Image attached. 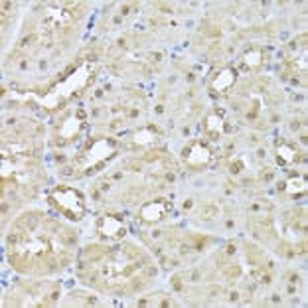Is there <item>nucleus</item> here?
<instances>
[{
  "mask_svg": "<svg viewBox=\"0 0 308 308\" xmlns=\"http://www.w3.org/2000/svg\"><path fill=\"white\" fill-rule=\"evenodd\" d=\"M50 201L59 210V214L67 216L69 220H81L85 214L83 197L79 192H75L73 188L67 186H59L52 192Z\"/></svg>",
  "mask_w": 308,
  "mask_h": 308,
  "instance_id": "obj_1",
  "label": "nucleus"
},
{
  "mask_svg": "<svg viewBox=\"0 0 308 308\" xmlns=\"http://www.w3.org/2000/svg\"><path fill=\"white\" fill-rule=\"evenodd\" d=\"M99 233L105 237H121L125 233V225L121 224V220H117L113 216H105L99 222Z\"/></svg>",
  "mask_w": 308,
  "mask_h": 308,
  "instance_id": "obj_4",
  "label": "nucleus"
},
{
  "mask_svg": "<svg viewBox=\"0 0 308 308\" xmlns=\"http://www.w3.org/2000/svg\"><path fill=\"white\" fill-rule=\"evenodd\" d=\"M79 121H75V119H69V121H65V125L61 127V137L63 139H71V137H75V133L79 131Z\"/></svg>",
  "mask_w": 308,
  "mask_h": 308,
  "instance_id": "obj_10",
  "label": "nucleus"
},
{
  "mask_svg": "<svg viewBox=\"0 0 308 308\" xmlns=\"http://www.w3.org/2000/svg\"><path fill=\"white\" fill-rule=\"evenodd\" d=\"M286 194H290V196H296V194H302L304 190H306V180L304 178H292V180H288L286 182Z\"/></svg>",
  "mask_w": 308,
  "mask_h": 308,
  "instance_id": "obj_8",
  "label": "nucleus"
},
{
  "mask_svg": "<svg viewBox=\"0 0 308 308\" xmlns=\"http://www.w3.org/2000/svg\"><path fill=\"white\" fill-rule=\"evenodd\" d=\"M279 160L282 164H288V162H294L296 160V150L290 146V144H286V142H282L279 146Z\"/></svg>",
  "mask_w": 308,
  "mask_h": 308,
  "instance_id": "obj_9",
  "label": "nucleus"
},
{
  "mask_svg": "<svg viewBox=\"0 0 308 308\" xmlns=\"http://www.w3.org/2000/svg\"><path fill=\"white\" fill-rule=\"evenodd\" d=\"M113 154V146L107 142V140H99V142H95L93 146H91V150L85 154V164L87 166H93V164H97L99 160H105V158H109Z\"/></svg>",
  "mask_w": 308,
  "mask_h": 308,
  "instance_id": "obj_3",
  "label": "nucleus"
},
{
  "mask_svg": "<svg viewBox=\"0 0 308 308\" xmlns=\"http://www.w3.org/2000/svg\"><path fill=\"white\" fill-rule=\"evenodd\" d=\"M233 79H235V73H233L231 69H224V71L218 75V79H216L214 87H216L218 91H227L229 85L233 83Z\"/></svg>",
  "mask_w": 308,
  "mask_h": 308,
  "instance_id": "obj_7",
  "label": "nucleus"
},
{
  "mask_svg": "<svg viewBox=\"0 0 308 308\" xmlns=\"http://www.w3.org/2000/svg\"><path fill=\"white\" fill-rule=\"evenodd\" d=\"M206 131L216 139V137H220L222 133H224V121L218 117V115H212V117H208V121H206Z\"/></svg>",
  "mask_w": 308,
  "mask_h": 308,
  "instance_id": "obj_6",
  "label": "nucleus"
},
{
  "mask_svg": "<svg viewBox=\"0 0 308 308\" xmlns=\"http://www.w3.org/2000/svg\"><path fill=\"white\" fill-rule=\"evenodd\" d=\"M210 148L201 142H194L188 150H184V158L186 162L192 166V168H199V166H206L210 162Z\"/></svg>",
  "mask_w": 308,
  "mask_h": 308,
  "instance_id": "obj_2",
  "label": "nucleus"
},
{
  "mask_svg": "<svg viewBox=\"0 0 308 308\" xmlns=\"http://www.w3.org/2000/svg\"><path fill=\"white\" fill-rule=\"evenodd\" d=\"M166 210H168L166 203H162V201H150V203H146V206L140 210V218H142L144 222H158V220L164 218Z\"/></svg>",
  "mask_w": 308,
  "mask_h": 308,
  "instance_id": "obj_5",
  "label": "nucleus"
},
{
  "mask_svg": "<svg viewBox=\"0 0 308 308\" xmlns=\"http://www.w3.org/2000/svg\"><path fill=\"white\" fill-rule=\"evenodd\" d=\"M199 216H206L203 220H212V216H216V210H214V208H203V210L199 212Z\"/></svg>",
  "mask_w": 308,
  "mask_h": 308,
  "instance_id": "obj_12",
  "label": "nucleus"
},
{
  "mask_svg": "<svg viewBox=\"0 0 308 308\" xmlns=\"http://www.w3.org/2000/svg\"><path fill=\"white\" fill-rule=\"evenodd\" d=\"M261 57H263V54H261L259 50H251V52L245 54V63H247L249 67H257V65L261 63Z\"/></svg>",
  "mask_w": 308,
  "mask_h": 308,
  "instance_id": "obj_11",
  "label": "nucleus"
}]
</instances>
